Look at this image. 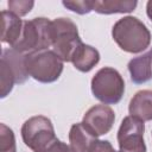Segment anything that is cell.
Instances as JSON below:
<instances>
[{"instance_id":"cell-1","label":"cell","mask_w":152,"mask_h":152,"mask_svg":"<svg viewBox=\"0 0 152 152\" xmlns=\"http://www.w3.org/2000/svg\"><path fill=\"white\" fill-rule=\"evenodd\" d=\"M112 37L118 46L129 53L145 51L151 44V32L135 17L127 15L119 19L112 28Z\"/></svg>"},{"instance_id":"cell-2","label":"cell","mask_w":152,"mask_h":152,"mask_svg":"<svg viewBox=\"0 0 152 152\" xmlns=\"http://www.w3.org/2000/svg\"><path fill=\"white\" fill-rule=\"evenodd\" d=\"M52 21L39 17L25 20L19 40L11 48L21 53L49 50L52 46Z\"/></svg>"},{"instance_id":"cell-3","label":"cell","mask_w":152,"mask_h":152,"mask_svg":"<svg viewBox=\"0 0 152 152\" xmlns=\"http://www.w3.org/2000/svg\"><path fill=\"white\" fill-rule=\"evenodd\" d=\"M25 68L33 80L40 83H52L62 75L64 62L53 50H43L26 53Z\"/></svg>"},{"instance_id":"cell-4","label":"cell","mask_w":152,"mask_h":152,"mask_svg":"<svg viewBox=\"0 0 152 152\" xmlns=\"http://www.w3.org/2000/svg\"><path fill=\"white\" fill-rule=\"evenodd\" d=\"M24 144L33 152H48L58 140L51 120L44 115H36L27 119L21 126Z\"/></svg>"},{"instance_id":"cell-5","label":"cell","mask_w":152,"mask_h":152,"mask_svg":"<svg viewBox=\"0 0 152 152\" xmlns=\"http://www.w3.org/2000/svg\"><path fill=\"white\" fill-rule=\"evenodd\" d=\"M91 93L103 104H116L125 93V81L121 74L110 66L101 68L91 78Z\"/></svg>"},{"instance_id":"cell-6","label":"cell","mask_w":152,"mask_h":152,"mask_svg":"<svg viewBox=\"0 0 152 152\" xmlns=\"http://www.w3.org/2000/svg\"><path fill=\"white\" fill-rule=\"evenodd\" d=\"M52 49L63 62H70L72 53L82 40L76 24L69 18H56L52 20Z\"/></svg>"},{"instance_id":"cell-7","label":"cell","mask_w":152,"mask_h":152,"mask_svg":"<svg viewBox=\"0 0 152 152\" xmlns=\"http://www.w3.org/2000/svg\"><path fill=\"white\" fill-rule=\"evenodd\" d=\"M144 121L127 115L122 119L118 131V144L121 152H146L144 141Z\"/></svg>"},{"instance_id":"cell-8","label":"cell","mask_w":152,"mask_h":152,"mask_svg":"<svg viewBox=\"0 0 152 152\" xmlns=\"http://www.w3.org/2000/svg\"><path fill=\"white\" fill-rule=\"evenodd\" d=\"M115 121L114 110L107 104H95L89 108L82 119L84 128L94 137H101L107 134Z\"/></svg>"},{"instance_id":"cell-9","label":"cell","mask_w":152,"mask_h":152,"mask_svg":"<svg viewBox=\"0 0 152 152\" xmlns=\"http://www.w3.org/2000/svg\"><path fill=\"white\" fill-rule=\"evenodd\" d=\"M131 80L135 84H142L152 80V48L145 53L132 58L128 62Z\"/></svg>"},{"instance_id":"cell-10","label":"cell","mask_w":152,"mask_h":152,"mask_svg":"<svg viewBox=\"0 0 152 152\" xmlns=\"http://www.w3.org/2000/svg\"><path fill=\"white\" fill-rule=\"evenodd\" d=\"M128 112H129V115L144 122L151 121L152 120V90L145 89L135 93L129 101Z\"/></svg>"},{"instance_id":"cell-11","label":"cell","mask_w":152,"mask_h":152,"mask_svg":"<svg viewBox=\"0 0 152 152\" xmlns=\"http://www.w3.org/2000/svg\"><path fill=\"white\" fill-rule=\"evenodd\" d=\"M72 65L81 72L90 71L100 62V52L88 44H80L70 59Z\"/></svg>"},{"instance_id":"cell-12","label":"cell","mask_w":152,"mask_h":152,"mask_svg":"<svg viewBox=\"0 0 152 152\" xmlns=\"http://www.w3.org/2000/svg\"><path fill=\"white\" fill-rule=\"evenodd\" d=\"M2 19V32H1V42L8 44L11 48L19 40L24 26V21L17 14L10 11L1 12Z\"/></svg>"},{"instance_id":"cell-13","label":"cell","mask_w":152,"mask_h":152,"mask_svg":"<svg viewBox=\"0 0 152 152\" xmlns=\"http://www.w3.org/2000/svg\"><path fill=\"white\" fill-rule=\"evenodd\" d=\"M6 64L11 68L14 77L15 83L21 84L24 83L30 76L25 68V55L21 52L15 51L14 49H4L1 51V58Z\"/></svg>"},{"instance_id":"cell-14","label":"cell","mask_w":152,"mask_h":152,"mask_svg":"<svg viewBox=\"0 0 152 152\" xmlns=\"http://www.w3.org/2000/svg\"><path fill=\"white\" fill-rule=\"evenodd\" d=\"M137 5L135 0H94V11L100 14L129 13Z\"/></svg>"},{"instance_id":"cell-15","label":"cell","mask_w":152,"mask_h":152,"mask_svg":"<svg viewBox=\"0 0 152 152\" xmlns=\"http://www.w3.org/2000/svg\"><path fill=\"white\" fill-rule=\"evenodd\" d=\"M94 139L95 138L84 128L82 122L74 124L69 131V142L76 152H88Z\"/></svg>"},{"instance_id":"cell-16","label":"cell","mask_w":152,"mask_h":152,"mask_svg":"<svg viewBox=\"0 0 152 152\" xmlns=\"http://www.w3.org/2000/svg\"><path fill=\"white\" fill-rule=\"evenodd\" d=\"M0 70H1V95L0 96L1 99H4L11 93V90L13 89V86L17 83L11 68L2 59H0Z\"/></svg>"},{"instance_id":"cell-17","label":"cell","mask_w":152,"mask_h":152,"mask_svg":"<svg viewBox=\"0 0 152 152\" xmlns=\"http://www.w3.org/2000/svg\"><path fill=\"white\" fill-rule=\"evenodd\" d=\"M0 152H17L14 133L5 124H0Z\"/></svg>"},{"instance_id":"cell-18","label":"cell","mask_w":152,"mask_h":152,"mask_svg":"<svg viewBox=\"0 0 152 152\" xmlns=\"http://www.w3.org/2000/svg\"><path fill=\"white\" fill-rule=\"evenodd\" d=\"M64 7L77 14H88L94 11V0H80V1H63Z\"/></svg>"},{"instance_id":"cell-19","label":"cell","mask_w":152,"mask_h":152,"mask_svg":"<svg viewBox=\"0 0 152 152\" xmlns=\"http://www.w3.org/2000/svg\"><path fill=\"white\" fill-rule=\"evenodd\" d=\"M33 5H34L33 1H27V0H10L8 1L10 12L17 14L18 17L26 15L32 10Z\"/></svg>"},{"instance_id":"cell-20","label":"cell","mask_w":152,"mask_h":152,"mask_svg":"<svg viewBox=\"0 0 152 152\" xmlns=\"http://www.w3.org/2000/svg\"><path fill=\"white\" fill-rule=\"evenodd\" d=\"M88 152H115V150L108 140H100L95 138L90 144Z\"/></svg>"},{"instance_id":"cell-21","label":"cell","mask_w":152,"mask_h":152,"mask_svg":"<svg viewBox=\"0 0 152 152\" xmlns=\"http://www.w3.org/2000/svg\"><path fill=\"white\" fill-rule=\"evenodd\" d=\"M48 152H76L70 145H66V142H63L61 140H57L49 150Z\"/></svg>"},{"instance_id":"cell-22","label":"cell","mask_w":152,"mask_h":152,"mask_svg":"<svg viewBox=\"0 0 152 152\" xmlns=\"http://www.w3.org/2000/svg\"><path fill=\"white\" fill-rule=\"evenodd\" d=\"M146 14H147L148 19L152 21V0L147 1V4H146Z\"/></svg>"},{"instance_id":"cell-23","label":"cell","mask_w":152,"mask_h":152,"mask_svg":"<svg viewBox=\"0 0 152 152\" xmlns=\"http://www.w3.org/2000/svg\"><path fill=\"white\" fill-rule=\"evenodd\" d=\"M115 152H121V151H115Z\"/></svg>"}]
</instances>
